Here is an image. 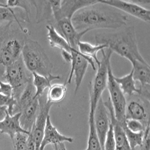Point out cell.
<instances>
[{"label": "cell", "mask_w": 150, "mask_h": 150, "mask_svg": "<svg viewBox=\"0 0 150 150\" xmlns=\"http://www.w3.org/2000/svg\"><path fill=\"white\" fill-rule=\"evenodd\" d=\"M128 21L127 15L99 1L79 10L71 19L73 25L78 32L98 29H118L125 26Z\"/></svg>", "instance_id": "1"}, {"label": "cell", "mask_w": 150, "mask_h": 150, "mask_svg": "<svg viewBox=\"0 0 150 150\" xmlns=\"http://www.w3.org/2000/svg\"><path fill=\"white\" fill-rule=\"evenodd\" d=\"M96 43L106 45L131 64L136 61L146 62L138 47L134 28L130 26L124 30L111 33H100L95 35Z\"/></svg>", "instance_id": "2"}, {"label": "cell", "mask_w": 150, "mask_h": 150, "mask_svg": "<svg viewBox=\"0 0 150 150\" xmlns=\"http://www.w3.org/2000/svg\"><path fill=\"white\" fill-rule=\"evenodd\" d=\"M21 59L28 71L48 76L52 74L53 65L44 48L37 41L27 39L21 52Z\"/></svg>", "instance_id": "3"}, {"label": "cell", "mask_w": 150, "mask_h": 150, "mask_svg": "<svg viewBox=\"0 0 150 150\" xmlns=\"http://www.w3.org/2000/svg\"><path fill=\"white\" fill-rule=\"evenodd\" d=\"M103 58L100 63L97 65V70L93 81L89 86L90 108L89 110H95L96 105L102 95L107 87L108 67L111 64V57L113 52L109 48L105 52L102 51Z\"/></svg>", "instance_id": "4"}, {"label": "cell", "mask_w": 150, "mask_h": 150, "mask_svg": "<svg viewBox=\"0 0 150 150\" xmlns=\"http://www.w3.org/2000/svg\"><path fill=\"white\" fill-rule=\"evenodd\" d=\"M32 79V74L25 68L21 58L6 69L2 81L7 82L13 89V96L18 101L28 83Z\"/></svg>", "instance_id": "5"}, {"label": "cell", "mask_w": 150, "mask_h": 150, "mask_svg": "<svg viewBox=\"0 0 150 150\" xmlns=\"http://www.w3.org/2000/svg\"><path fill=\"white\" fill-rule=\"evenodd\" d=\"M97 2V1L92 0L49 1L52 15V19L49 23L62 19L71 20L74 15L79 10Z\"/></svg>", "instance_id": "6"}, {"label": "cell", "mask_w": 150, "mask_h": 150, "mask_svg": "<svg viewBox=\"0 0 150 150\" xmlns=\"http://www.w3.org/2000/svg\"><path fill=\"white\" fill-rule=\"evenodd\" d=\"M111 64L108 67L107 87L109 93V98L113 107L114 115L116 120L120 123L125 122V109L127 97L123 93L118 84L114 79Z\"/></svg>", "instance_id": "7"}, {"label": "cell", "mask_w": 150, "mask_h": 150, "mask_svg": "<svg viewBox=\"0 0 150 150\" xmlns=\"http://www.w3.org/2000/svg\"><path fill=\"white\" fill-rule=\"evenodd\" d=\"M24 41L13 37L4 39L1 43L0 79L1 81L4 79L6 69L21 58Z\"/></svg>", "instance_id": "8"}, {"label": "cell", "mask_w": 150, "mask_h": 150, "mask_svg": "<svg viewBox=\"0 0 150 150\" xmlns=\"http://www.w3.org/2000/svg\"><path fill=\"white\" fill-rule=\"evenodd\" d=\"M72 59L71 62V70L69 74L68 78L66 81L67 84H70L73 77L74 75L75 90L76 95L82 84L83 80L87 70L88 65H91L92 69L95 70V62L90 57L82 54L78 50H75L71 52Z\"/></svg>", "instance_id": "9"}, {"label": "cell", "mask_w": 150, "mask_h": 150, "mask_svg": "<svg viewBox=\"0 0 150 150\" xmlns=\"http://www.w3.org/2000/svg\"><path fill=\"white\" fill-rule=\"evenodd\" d=\"M127 100L125 119L136 120L147 127L150 125V100L135 94Z\"/></svg>", "instance_id": "10"}, {"label": "cell", "mask_w": 150, "mask_h": 150, "mask_svg": "<svg viewBox=\"0 0 150 150\" xmlns=\"http://www.w3.org/2000/svg\"><path fill=\"white\" fill-rule=\"evenodd\" d=\"M39 111L35 119L33 126L30 134L34 139L35 150H40L41 142L43 139L46 120L49 112L52 106V103L47 101L46 95L45 93L38 97Z\"/></svg>", "instance_id": "11"}, {"label": "cell", "mask_w": 150, "mask_h": 150, "mask_svg": "<svg viewBox=\"0 0 150 150\" xmlns=\"http://www.w3.org/2000/svg\"><path fill=\"white\" fill-rule=\"evenodd\" d=\"M100 2L129 14L141 21L150 23V11L134 1L121 0H98Z\"/></svg>", "instance_id": "12"}, {"label": "cell", "mask_w": 150, "mask_h": 150, "mask_svg": "<svg viewBox=\"0 0 150 150\" xmlns=\"http://www.w3.org/2000/svg\"><path fill=\"white\" fill-rule=\"evenodd\" d=\"M96 130L101 150H104V143L111 123L109 111L106 107L103 97L98 101L94 113Z\"/></svg>", "instance_id": "13"}, {"label": "cell", "mask_w": 150, "mask_h": 150, "mask_svg": "<svg viewBox=\"0 0 150 150\" xmlns=\"http://www.w3.org/2000/svg\"><path fill=\"white\" fill-rule=\"evenodd\" d=\"M50 24L52 25L56 31L67 41L70 47L73 49L78 50V43L81 41L83 36L88 30H86L78 32L74 27L71 19H62L53 21Z\"/></svg>", "instance_id": "14"}, {"label": "cell", "mask_w": 150, "mask_h": 150, "mask_svg": "<svg viewBox=\"0 0 150 150\" xmlns=\"http://www.w3.org/2000/svg\"><path fill=\"white\" fill-rule=\"evenodd\" d=\"M133 66V76L135 82L140 84L138 95L150 100V67L146 62L136 61L132 64Z\"/></svg>", "instance_id": "15"}, {"label": "cell", "mask_w": 150, "mask_h": 150, "mask_svg": "<svg viewBox=\"0 0 150 150\" xmlns=\"http://www.w3.org/2000/svg\"><path fill=\"white\" fill-rule=\"evenodd\" d=\"M39 111L38 98L15 108L13 115L21 113L20 123L23 129L30 133Z\"/></svg>", "instance_id": "16"}, {"label": "cell", "mask_w": 150, "mask_h": 150, "mask_svg": "<svg viewBox=\"0 0 150 150\" xmlns=\"http://www.w3.org/2000/svg\"><path fill=\"white\" fill-rule=\"evenodd\" d=\"M74 141L73 138L63 135L60 133L52 124L50 116H48L40 150H45L46 147L49 144L54 145L65 142L73 143Z\"/></svg>", "instance_id": "17"}, {"label": "cell", "mask_w": 150, "mask_h": 150, "mask_svg": "<svg viewBox=\"0 0 150 150\" xmlns=\"http://www.w3.org/2000/svg\"><path fill=\"white\" fill-rule=\"evenodd\" d=\"M104 103L109 112L111 123L112 125L116 142L115 150H132L127 140L122 124L115 117L113 107L109 98Z\"/></svg>", "instance_id": "18"}, {"label": "cell", "mask_w": 150, "mask_h": 150, "mask_svg": "<svg viewBox=\"0 0 150 150\" xmlns=\"http://www.w3.org/2000/svg\"><path fill=\"white\" fill-rule=\"evenodd\" d=\"M21 113H16L10 115L7 112L5 118L0 122V134H6L11 139L18 133H25L29 134L30 133L23 129L20 123Z\"/></svg>", "instance_id": "19"}, {"label": "cell", "mask_w": 150, "mask_h": 150, "mask_svg": "<svg viewBox=\"0 0 150 150\" xmlns=\"http://www.w3.org/2000/svg\"><path fill=\"white\" fill-rule=\"evenodd\" d=\"M32 83L35 90L34 98H37L43 95L47 88L51 86V82L55 80L60 79V75L51 74L48 76L40 75L36 73H32Z\"/></svg>", "instance_id": "20"}, {"label": "cell", "mask_w": 150, "mask_h": 150, "mask_svg": "<svg viewBox=\"0 0 150 150\" xmlns=\"http://www.w3.org/2000/svg\"><path fill=\"white\" fill-rule=\"evenodd\" d=\"M46 27L47 30L48 41L51 47L57 48L62 51H66L70 53L76 50L70 47L67 41L56 31L52 25L49 24Z\"/></svg>", "instance_id": "21"}, {"label": "cell", "mask_w": 150, "mask_h": 150, "mask_svg": "<svg viewBox=\"0 0 150 150\" xmlns=\"http://www.w3.org/2000/svg\"><path fill=\"white\" fill-rule=\"evenodd\" d=\"M114 79L125 96L129 97L135 94L139 95L140 90L139 88H137L136 82L133 79L132 69L128 74L122 77L114 76Z\"/></svg>", "instance_id": "22"}, {"label": "cell", "mask_w": 150, "mask_h": 150, "mask_svg": "<svg viewBox=\"0 0 150 150\" xmlns=\"http://www.w3.org/2000/svg\"><path fill=\"white\" fill-rule=\"evenodd\" d=\"M108 49V47L104 45H93L89 42L80 41L78 43V50L83 55L86 56L93 60L97 66L100 63V60L97 57V54L100 51Z\"/></svg>", "instance_id": "23"}, {"label": "cell", "mask_w": 150, "mask_h": 150, "mask_svg": "<svg viewBox=\"0 0 150 150\" xmlns=\"http://www.w3.org/2000/svg\"><path fill=\"white\" fill-rule=\"evenodd\" d=\"M67 83L54 84L48 88L46 95L47 101L51 103H60L65 98L67 92Z\"/></svg>", "instance_id": "24"}, {"label": "cell", "mask_w": 150, "mask_h": 150, "mask_svg": "<svg viewBox=\"0 0 150 150\" xmlns=\"http://www.w3.org/2000/svg\"><path fill=\"white\" fill-rule=\"evenodd\" d=\"M122 126L123 127L127 140L131 150H136L137 149L141 147L143 143L144 132L141 133L133 132L127 128L125 125V122L122 124Z\"/></svg>", "instance_id": "25"}, {"label": "cell", "mask_w": 150, "mask_h": 150, "mask_svg": "<svg viewBox=\"0 0 150 150\" xmlns=\"http://www.w3.org/2000/svg\"><path fill=\"white\" fill-rule=\"evenodd\" d=\"M12 23L16 21L21 28L22 31L24 32V29L21 25L19 19L16 14L14 12V10L9 7H0V23L5 22Z\"/></svg>", "instance_id": "26"}, {"label": "cell", "mask_w": 150, "mask_h": 150, "mask_svg": "<svg viewBox=\"0 0 150 150\" xmlns=\"http://www.w3.org/2000/svg\"><path fill=\"white\" fill-rule=\"evenodd\" d=\"M6 4L9 8L19 7L23 8L25 13V18L27 22L30 23L29 15L30 14V6L32 5L30 1H7Z\"/></svg>", "instance_id": "27"}, {"label": "cell", "mask_w": 150, "mask_h": 150, "mask_svg": "<svg viewBox=\"0 0 150 150\" xmlns=\"http://www.w3.org/2000/svg\"><path fill=\"white\" fill-rule=\"evenodd\" d=\"M17 105V100L14 96H6L0 94V107H6L7 113L13 115L14 110Z\"/></svg>", "instance_id": "28"}, {"label": "cell", "mask_w": 150, "mask_h": 150, "mask_svg": "<svg viewBox=\"0 0 150 150\" xmlns=\"http://www.w3.org/2000/svg\"><path fill=\"white\" fill-rule=\"evenodd\" d=\"M29 134L25 133H18L12 139L14 150H26L28 137Z\"/></svg>", "instance_id": "29"}, {"label": "cell", "mask_w": 150, "mask_h": 150, "mask_svg": "<svg viewBox=\"0 0 150 150\" xmlns=\"http://www.w3.org/2000/svg\"><path fill=\"white\" fill-rule=\"evenodd\" d=\"M116 142L114 132L112 124L110 123L109 129L107 133L104 143V150H115Z\"/></svg>", "instance_id": "30"}, {"label": "cell", "mask_w": 150, "mask_h": 150, "mask_svg": "<svg viewBox=\"0 0 150 150\" xmlns=\"http://www.w3.org/2000/svg\"><path fill=\"white\" fill-rule=\"evenodd\" d=\"M125 125L128 129L134 133L144 132L147 127L141 122L133 119H125Z\"/></svg>", "instance_id": "31"}, {"label": "cell", "mask_w": 150, "mask_h": 150, "mask_svg": "<svg viewBox=\"0 0 150 150\" xmlns=\"http://www.w3.org/2000/svg\"><path fill=\"white\" fill-rule=\"evenodd\" d=\"M0 94L6 96H13V89L10 84L0 79Z\"/></svg>", "instance_id": "32"}, {"label": "cell", "mask_w": 150, "mask_h": 150, "mask_svg": "<svg viewBox=\"0 0 150 150\" xmlns=\"http://www.w3.org/2000/svg\"><path fill=\"white\" fill-rule=\"evenodd\" d=\"M150 126L147 127L144 133V138L142 145L139 150H150Z\"/></svg>", "instance_id": "33"}, {"label": "cell", "mask_w": 150, "mask_h": 150, "mask_svg": "<svg viewBox=\"0 0 150 150\" xmlns=\"http://www.w3.org/2000/svg\"><path fill=\"white\" fill-rule=\"evenodd\" d=\"M26 150H35L34 139L30 134H29V135L28 137L27 145H26Z\"/></svg>", "instance_id": "34"}, {"label": "cell", "mask_w": 150, "mask_h": 150, "mask_svg": "<svg viewBox=\"0 0 150 150\" xmlns=\"http://www.w3.org/2000/svg\"><path fill=\"white\" fill-rule=\"evenodd\" d=\"M62 58L65 62L68 63H71L72 59V55L70 52H69L66 51H62Z\"/></svg>", "instance_id": "35"}, {"label": "cell", "mask_w": 150, "mask_h": 150, "mask_svg": "<svg viewBox=\"0 0 150 150\" xmlns=\"http://www.w3.org/2000/svg\"><path fill=\"white\" fill-rule=\"evenodd\" d=\"M54 150H67L65 143H58L52 145Z\"/></svg>", "instance_id": "36"}, {"label": "cell", "mask_w": 150, "mask_h": 150, "mask_svg": "<svg viewBox=\"0 0 150 150\" xmlns=\"http://www.w3.org/2000/svg\"><path fill=\"white\" fill-rule=\"evenodd\" d=\"M7 112V108L6 107H0V122L5 118Z\"/></svg>", "instance_id": "37"}, {"label": "cell", "mask_w": 150, "mask_h": 150, "mask_svg": "<svg viewBox=\"0 0 150 150\" xmlns=\"http://www.w3.org/2000/svg\"><path fill=\"white\" fill-rule=\"evenodd\" d=\"M0 7H8L6 4V2H3L2 1H0Z\"/></svg>", "instance_id": "38"}, {"label": "cell", "mask_w": 150, "mask_h": 150, "mask_svg": "<svg viewBox=\"0 0 150 150\" xmlns=\"http://www.w3.org/2000/svg\"><path fill=\"white\" fill-rule=\"evenodd\" d=\"M2 138V136H1V134H0V139H1Z\"/></svg>", "instance_id": "39"}, {"label": "cell", "mask_w": 150, "mask_h": 150, "mask_svg": "<svg viewBox=\"0 0 150 150\" xmlns=\"http://www.w3.org/2000/svg\"><path fill=\"white\" fill-rule=\"evenodd\" d=\"M0 45H1V44H0Z\"/></svg>", "instance_id": "40"}]
</instances>
